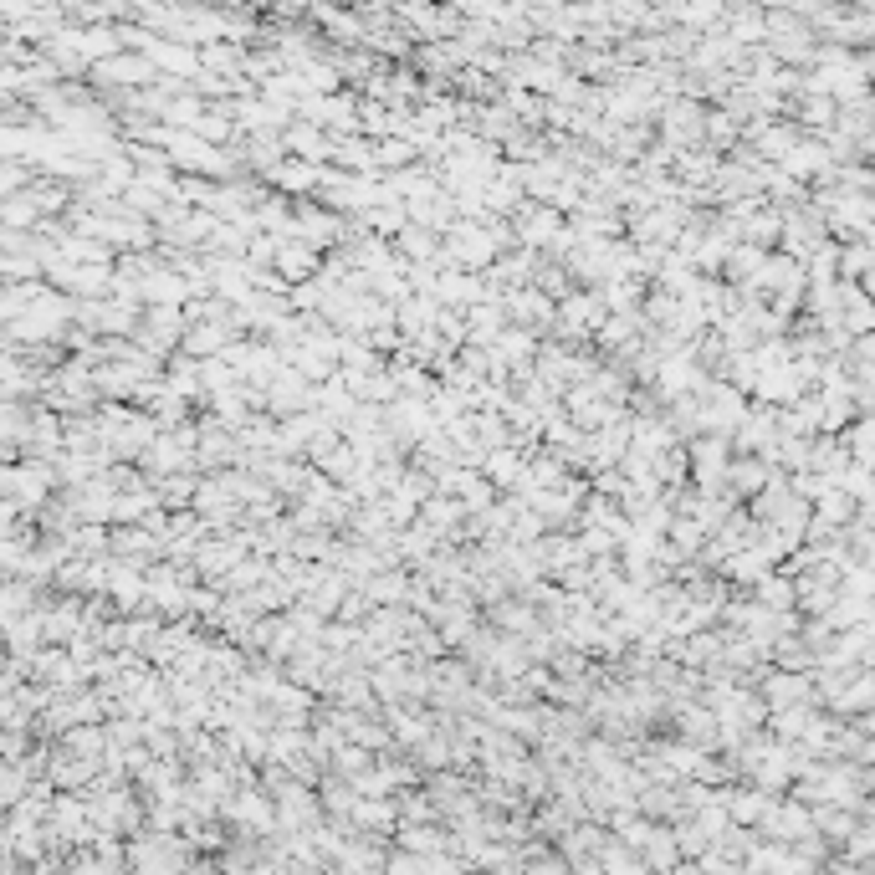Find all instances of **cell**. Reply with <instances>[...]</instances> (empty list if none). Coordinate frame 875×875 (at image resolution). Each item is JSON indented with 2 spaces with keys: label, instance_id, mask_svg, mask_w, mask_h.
Wrapping results in <instances>:
<instances>
[]
</instances>
